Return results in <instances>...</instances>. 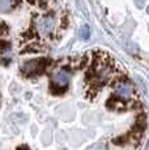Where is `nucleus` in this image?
Instances as JSON below:
<instances>
[{
  "label": "nucleus",
  "mask_w": 149,
  "mask_h": 150,
  "mask_svg": "<svg viewBox=\"0 0 149 150\" xmlns=\"http://www.w3.org/2000/svg\"><path fill=\"white\" fill-rule=\"evenodd\" d=\"M110 77V68L105 56L99 57L93 64V81L97 85H104Z\"/></svg>",
  "instance_id": "nucleus-1"
},
{
  "label": "nucleus",
  "mask_w": 149,
  "mask_h": 150,
  "mask_svg": "<svg viewBox=\"0 0 149 150\" xmlns=\"http://www.w3.org/2000/svg\"><path fill=\"white\" fill-rule=\"evenodd\" d=\"M68 80H70V74L67 71L64 69L56 71L51 79V91L55 94L64 93L68 86Z\"/></svg>",
  "instance_id": "nucleus-2"
},
{
  "label": "nucleus",
  "mask_w": 149,
  "mask_h": 150,
  "mask_svg": "<svg viewBox=\"0 0 149 150\" xmlns=\"http://www.w3.org/2000/svg\"><path fill=\"white\" fill-rule=\"evenodd\" d=\"M114 91H115V96L123 100L131 99V98H132V94H133L132 86L127 82H118L115 85V88H114Z\"/></svg>",
  "instance_id": "nucleus-3"
},
{
  "label": "nucleus",
  "mask_w": 149,
  "mask_h": 150,
  "mask_svg": "<svg viewBox=\"0 0 149 150\" xmlns=\"http://www.w3.org/2000/svg\"><path fill=\"white\" fill-rule=\"evenodd\" d=\"M53 28H54V21L51 17H43V18L39 21L38 24V29H39V33L41 34H48L53 31Z\"/></svg>",
  "instance_id": "nucleus-4"
},
{
  "label": "nucleus",
  "mask_w": 149,
  "mask_h": 150,
  "mask_svg": "<svg viewBox=\"0 0 149 150\" xmlns=\"http://www.w3.org/2000/svg\"><path fill=\"white\" fill-rule=\"evenodd\" d=\"M80 35H81V38L84 39H88L90 37V31H89V28L88 26H84L81 29V31H80Z\"/></svg>",
  "instance_id": "nucleus-5"
},
{
  "label": "nucleus",
  "mask_w": 149,
  "mask_h": 150,
  "mask_svg": "<svg viewBox=\"0 0 149 150\" xmlns=\"http://www.w3.org/2000/svg\"><path fill=\"white\" fill-rule=\"evenodd\" d=\"M135 3H136V5L139 8H141L143 5H144V3H145V0H135Z\"/></svg>",
  "instance_id": "nucleus-6"
},
{
  "label": "nucleus",
  "mask_w": 149,
  "mask_h": 150,
  "mask_svg": "<svg viewBox=\"0 0 149 150\" xmlns=\"http://www.w3.org/2000/svg\"><path fill=\"white\" fill-rule=\"evenodd\" d=\"M18 150H28V149H26V148H20Z\"/></svg>",
  "instance_id": "nucleus-7"
},
{
  "label": "nucleus",
  "mask_w": 149,
  "mask_h": 150,
  "mask_svg": "<svg viewBox=\"0 0 149 150\" xmlns=\"http://www.w3.org/2000/svg\"><path fill=\"white\" fill-rule=\"evenodd\" d=\"M148 12H149V8H148Z\"/></svg>",
  "instance_id": "nucleus-8"
},
{
  "label": "nucleus",
  "mask_w": 149,
  "mask_h": 150,
  "mask_svg": "<svg viewBox=\"0 0 149 150\" xmlns=\"http://www.w3.org/2000/svg\"><path fill=\"white\" fill-rule=\"evenodd\" d=\"M148 150H149V149H148Z\"/></svg>",
  "instance_id": "nucleus-9"
}]
</instances>
